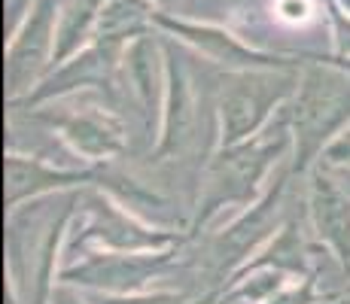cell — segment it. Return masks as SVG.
Returning a JSON list of instances; mask_svg holds the SVG:
<instances>
[{"label":"cell","instance_id":"30bf717a","mask_svg":"<svg viewBox=\"0 0 350 304\" xmlns=\"http://www.w3.org/2000/svg\"><path fill=\"white\" fill-rule=\"evenodd\" d=\"M125 61H128V70H131V79L137 85L140 98L146 104H152L156 100V46H152V40H146V37L134 40L125 49Z\"/></svg>","mask_w":350,"mask_h":304},{"label":"cell","instance_id":"52a82bcc","mask_svg":"<svg viewBox=\"0 0 350 304\" xmlns=\"http://www.w3.org/2000/svg\"><path fill=\"white\" fill-rule=\"evenodd\" d=\"M3 180H6V204H18L25 195H37L43 189H52V186H64L70 182L73 177L67 174H55V171H46L43 165L37 161H28V158H6L3 165Z\"/></svg>","mask_w":350,"mask_h":304},{"label":"cell","instance_id":"ba28073f","mask_svg":"<svg viewBox=\"0 0 350 304\" xmlns=\"http://www.w3.org/2000/svg\"><path fill=\"white\" fill-rule=\"evenodd\" d=\"M64 131L79 150L89 155H110L122 146V131H119L116 122L107 116H95V113L64 122Z\"/></svg>","mask_w":350,"mask_h":304},{"label":"cell","instance_id":"5b68a950","mask_svg":"<svg viewBox=\"0 0 350 304\" xmlns=\"http://www.w3.org/2000/svg\"><path fill=\"white\" fill-rule=\"evenodd\" d=\"M314 222L320 238H326L338 259L350 268V201L323 177L314 182Z\"/></svg>","mask_w":350,"mask_h":304},{"label":"cell","instance_id":"8992f818","mask_svg":"<svg viewBox=\"0 0 350 304\" xmlns=\"http://www.w3.org/2000/svg\"><path fill=\"white\" fill-rule=\"evenodd\" d=\"M104 3L107 0H67L62 10H58V28H55V49H52V58L55 61L70 58L73 52L98 31Z\"/></svg>","mask_w":350,"mask_h":304},{"label":"cell","instance_id":"7a4b0ae2","mask_svg":"<svg viewBox=\"0 0 350 304\" xmlns=\"http://www.w3.org/2000/svg\"><path fill=\"white\" fill-rule=\"evenodd\" d=\"M293 89V79L268 77V73H244L226 89L223 98V143L234 146L259 128L268 107Z\"/></svg>","mask_w":350,"mask_h":304},{"label":"cell","instance_id":"3957f363","mask_svg":"<svg viewBox=\"0 0 350 304\" xmlns=\"http://www.w3.org/2000/svg\"><path fill=\"white\" fill-rule=\"evenodd\" d=\"M55 28H58V3L55 0H33L28 18L12 37L10 52H6V92L10 94H18L37 77V70L49 55Z\"/></svg>","mask_w":350,"mask_h":304},{"label":"cell","instance_id":"6da1fadb","mask_svg":"<svg viewBox=\"0 0 350 304\" xmlns=\"http://www.w3.org/2000/svg\"><path fill=\"white\" fill-rule=\"evenodd\" d=\"M350 116V83L332 70L305 73L299 85V100L293 110V128L299 140V167L311 161V155L338 131Z\"/></svg>","mask_w":350,"mask_h":304},{"label":"cell","instance_id":"277c9868","mask_svg":"<svg viewBox=\"0 0 350 304\" xmlns=\"http://www.w3.org/2000/svg\"><path fill=\"white\" fill-rule=\"evenodd\" d=\"M156 22L161 25V28L174 31L177 37L189 40L192 46H198L201 52H207L211 58L223 61V64H241V67H271V64H278V58L253 52L250 46H244L228 31L213 28V25H195V22H183V18H171V16H156Z\"/></svg>","mask_w":350,"mask_h":304},{"label":"cell","instance_id":"8fae6325","mask_svg":"<svg viewBox=\"0 0 350 304\" xmlns=\"http://www.w3.org/2000/svg\"><path fill=\"white\" fill-rule=\"evenodd\" d=\"M122 304H183V301H174V299H144V301H122Z\"/></svg>","mask_w":350,"mask_h":304},{"label":"cell","instance_id":"9c48e42d","mask_svg":"<svg viewBox=\"0 0 350 304\" xmlns=\"http://www.w3.org/2000/svg\"><path fill=\"white\" fill-rule=\"evenodd\" d=\"M171 113H167V128H165V152L180 150L189 140L192 128V110H189V89H186V73L180 64H171Z\"/></svg>","mask_w":350,"mask_h":304}]
</instances>
